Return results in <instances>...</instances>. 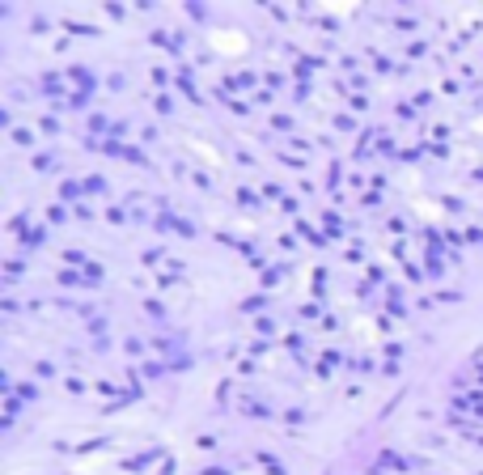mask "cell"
<instances>
[{
    "instance_id": "cell-4",
    "label": "cell",
    "mask_w": 483,
    "mask_h": 475,
    "mask_svg": "<svg viewBox=\"0 0 483 475\" xmlns=\"http://www.w3.org/2000/svg\"><path fill=\"white\" fill-rule=\"evenodd\" d=\"M13 140H17V145H34V132H30V127H17Z\"/></svg>"
},
{
    "instance_id": "cell-2",
    "label": "cell",
    "mask_w": 483,
    "mask_h": 475,
    "mask_svg": "<svg viewBox=\"0 0 483 475\" xmlns=\"http://www.w3.org/2000/svg\"><path fill=\"white\" fill-rule=\"evenodd\" d=\"M263 306H267L263 297H246V301H242V310H246V314H258V310H263Z\"/></svg>"
},
{
    "instance_id": "cell-1",
    "label": "cell",
    "mask_w": 483,
    "mask_h": 475,
    "mask_svg": "<svg viewBox=\"0 0 483 475\" xmlns=\"http://www.w3.org/2000/svg\"><path fill=\"white\" fill-rule=\"evenodd\" d=\"M21 242H26V246H43V242H47V229H26Z\"/></svg>"
},
{
    "instance_id": "cell-5",
    "label": "cell",
    "mask_w": 483,
    "mask_h": 475,
    "mask_svg": "<svg viewBox=\"0 0 483 475\" xmlns=\"http://www.w3.org/2000/svg\"><path fill=\"white\" fill-rule=\"evenodd\" d=\"M195 446H199V450H216V437H208V433H199V437H195Z\"/></svg>"
},
{
    "instance_id": "cell-6",
    "label": "cell",
    "mask_w": 483,
    "mask_h": 475,
    "mask_svg": "<svg viewBox=\"0 0 483 475\" xmlns=\"http://www.w3.org/2000/svg\"><path fill=\"white\" fill-rule=\"evenodd\" d=\"M34 374H39V378H51L55 369H51V361H39V365H34Z\"/></svg>"
},
{
    "instance_id": "cell-7",
    "label": "cell",
    "mask_w": 483,
    "mask_h": 475,
    "mask_svg": "<svg viewBox=\"0 0 483 475\" xmlns=\"http://www.w3.org/2000/svg\"><path fill=\"white\" fill-rule=\"evenodd\" d=\"M199 475H229V471H225V467H204Z\"/></svg>"
},
{
    "instance_id": "cell-3",
    "label": "cell",
    "mask_w": 483,
    "mask_h": 475,
    "mask_svg": "<svg viewBox=\"0 0 483 475\" xmlns=\"http://www.w3.org/2000/svg\"><path fill=\"white\" fill-rule=\"evenodd\" d=\"M174 111V98L170 93H157V115H170Z\"/></svg>"
}]
</instances>
